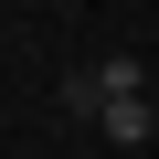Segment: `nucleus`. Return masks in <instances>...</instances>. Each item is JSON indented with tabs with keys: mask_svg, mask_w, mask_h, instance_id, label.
I'll return each instance as SVG.
<instances>
[{
	"mask_svg": "<svg viewBox=\"0 0 159 159\" xmlns=\"http://www.w3.org/2000/svg\"><path fill=\"white\" fill-rule=\"evenodd\" d=\"M96 117H106V148H148V138H159V106H148V96H106Z\"/></svg>",
	"mask_w": 159,
	"mask_h": 159,
	"instance_id": "nucleus-2",
	"label": "nucleus"
},
{
	"mask_svg": "<svg viewBox=\"0 0 159 159\" xmlns=\"http://www.w3.org/2000/svg\"><path fill=\"white\" fill-rule=\"evenodd\" d=\"M64 96H74V106H106V96H148V64H138V53H106V64H85V74H74Z\"/></svg>",
	"mask_w": 159,
	"mask_h": 159,
	"instance_id": "nucleus-1",
	"label": "nucleus"
}]
</instances>
